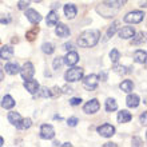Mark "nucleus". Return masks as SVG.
Wrapping results in <instances>:
<instances>
[{
    "instance_id": "1",
    "label": "nucleus",
    "mask_w": 147,
    "mask_h": 147,
    "mask_svg": "<svg viewBox=\"0 0 147 147\" xmlns=\"http://www.w3.org/2000/svg\"><path fill=\"white\" fill-rule=\"evenodd\" d=\"M127 3V0H105L103 3L96 7V11L103 18H111Z\"/></svg>"
},
{
    "instance_id": "2",
    "label": "nucleus",
    "mask_w": 147,
    "mask_h": 147,
    "mask_svg": "<svg viewBox=\"0 0 147 147\" xmlns=\"http://www.w3.org/2000/svg\"><path fill=\"white\" fill-rule=\"evenodd\" d=\"M100 39V31L99 30H87L82 32L80 36L78 38V46L83 48H90V47L96 46Z\"/></svg>"
},
{
    "instance_id": "3",
    "label": "nucleus",
    "mask_w": 147,
    "mask_h": 147,
    "mask_svg": "<svg viewBox=\"0 0 147 147\" xmlns=\"http://www.w3.org/2000/svg\"><path fill=\"white\" fill-rule=\"evenodd\" d=\"M83 75H84V70L83 68L72 66V68H70V70L64 74V79L68 83H74V82H78V80H80V79H83Z\"/></svg>"
},
{
    "instance_id": "4",
    "label": "nucleus",
    "mask_w": 147,
    "mask_h": 147,
    "mask_svg": "<svg viewBox=\"0 0 147 147\" xmlns=\"http://www.w3.org/2000/svg\"><path fill=\"white\" fill-rule=\"evenodd\" d=\"M98 84H99V76L95 74H90L83 79V86L88 91H94L98 87Z\"/></svg>"
},
{
    "instance_id": "5",
    "label": "nucleus",
    "mask_w": 147,
    "mask_h": 147,
    "mask_svg": "<svg viewBox=\"0 0 147 147\" xmlns=\"http://www.w3.org/2000/svg\"><path fill=\"white\" fill-rule=\"evenodd\" d=\"M144 19V12L142 11H131L124 16V22L128 24H138Z\"/></svg>"
},
{
    "instance_id": "6",
    "label": "nucleus",
    "mask_w": 147,
    "mask_h": 147,
    "mask_svg": "<svg viewBox=\"0 0 147 147\" xmlns=\"http://www.w3.org/2000/svg\"><path fill=\"white\" fill-rule=\"evenodd\" d=\"M99 109H100V103H99V100H98V99H91V100H88L84 105L83 111H84L86 114L92 115V114H96V112L99 111Z\"/></svg>"
},
{
    "instance_id": "7",
    "label": "nucleus",
    "mask_w": 147,
    "mask_h": 147,
    "mask_svg": "<svg viewBox=\"0 0 147 147\" xmlns=\"http://www.w3.org/2000/svg\"><path fill=\"white\" fill-rule=\"evenodd\" d=\"M98 134L100 136H105V138H111L115 134V127L110 123H105L98 127Z\"/></svg>"
},
{
    "instance_id": "8",
    "label": "nucleus",
    "mask_w": 147,
    "mask_h": 147,
    "mask_svg": "<svg viewBox=\"0 0 147 147\" xmlns=\"http://www.w3.org/2000/svg\"><path fill=\"white\" fill-rule=\"evenodd\" d=\"M20 74H22V78H23L24 80L32 79V78H34V74H35L34 64H32L31 62H27L22 68H20Z\"/></svg>"
},
{
    "instance_id": "9",
    "label": "nucleus",
    "mask_w": 147,
    "mask_h": 147,
    "mask_svg": "<svg viewBox=\"0 0 147 147\" xmlns=\"http://www.w3.org/2000/svg\"><path fill=\"white\" fill-rule=\"evenodd\" d=\"M55 136V128L51 124H42L40 127V138L42 139H52Z\"/></svg>"
},
{
    "instance_id": "10",
    "label": "nucleus",
    "mask_w": 147,
    "mask_h": 147,
    "mask_svg": "<svg viewBox=\"0 0 147 147\" xmlns=\"http://www.w3.org/2000/svg\"><path fill=\"white\" fill-rule=\"evenodd\" d=\"M78 62H79V55H78V52H75V51H68L67 55L63 58V63L70 67L75 66Z\"/></svg>"
},
{
    "instance_id": "11",
    "label": "nucleus",
    "mask_w": 147,
    "mask_h": 147,
    "mask_svg": "<svg viewBox=\"0 0 147 147\" xmlns=\"http://www.w3.org/2000/svg\"><path fill=\"white\" fill-rule=\"evenodd\" d=\"M26 18L30 20V23L32 24H38L40 23V20H42V15L39 13L36 9H32V8H28L27 11H26Z\"/></svg>"
},
{
    "instance_id": "12",
    "label": "nucleus",
    "mask_w": 147,
    "mask_h": 147,
    "mask_svg": "<svg viewBox=\"0 0 147 147\" xmlns=\"http://www.w3.org/2000/svg\"><path fill=\"white\" fill-rule=\"evenodd\" d=\"M23 86H24V88L27 90L30 94H38V91H39V88H40V86H39V83L36 80H34V79H28V80H24V83H23Z\"/></svg>"
},
{
    "instance_id": "13",
    "label": "nucleus",
    "mask_w": 147,
    "mask_h": 147,
    "mask_svg": "<svg viewBox=\"0 0 147 147\" xmlns=\"http://www.w3.org/2000/svg\"><path fill=\"white\" fill-rule=\"evenodd\" d=\"M55 34L59 36V38H68L71 34L70 28L67 27L66 24L63 23H59L58 26H56V28H55Z\"/></svg>"
},
{
    "instance_id": "14",
    "label": "nucleus",
    "mask_w": 147,
    "mask_h": 147,
    "mask_svg": "<svg viewBox=\"0 0 147 147\" xmlns=\"http://www.w3.org/2000/svg\"><path fill=\"white\" fill-rule=\"evenodd\" d=\"M4 71L8 75H18L20 72V66L16 62H9L4 66Z\"/></svg>"
},
{
    "instance_id": "15",
    "label": "nucleus",
    "mask_w": 147,
    "mask_h": 147,
    "mask_svg": "<svg viewBox=\"0 0 147 147\" xmlns=\"http://www.w3.org/2000/svg\"><path fill=\"white\" fill-rule=\"evenodd\" d=\"M126 103H127V106L130 107V109H135V107H138L140 103V99L139 96L136 95V94H128V96L126 98Z\"/></svg>"
},
{
    "instance_id": "16",
    "label": "nucleus",
    "mask_w": 147,
    "mask_h": 147,
    "mask_svg": "<svg viewBox=\"0 0 147 147\" xmlns=\"http://www.w3.org/2000/svg\"><path fill=\"white\" fill-rule=\"evenodd\" d=\"M13 56V48L11 46H4L0 50V59L1 60H9Z\"/></svg>"
},
{
    "instance_id": "17",
    "label": "nucleus",
    "mask_w": 147,
    "mask_h": 147,
    "mask_svg": "<svg viewBox=\"0 0 147 147\" xmlns=\"http://www.w3.org/2000/svg\"><path fill=\"white\" fill-rule=\"evenodd\" d=\"M119 38L120 39H131L132 36H134V34H135V30L132 27H130V26H126V27H123L122 30H119Z\"/></svg>"
},
{
    "instance_id": "18",
    "label": "nucleus",
    "mask_w": 147,
    "mask_h": 147,
    "mask_svg": "<svg viewBox=\"0 0 147 147\" xmlns=\"http://www.w3.org/2000/svg\"><path fill=\"white\" fill-rule=\"evenodd\" d=\"M22 119H23V118H22V115H20L19 112L11 111L9 114H8V122H9L12 126H15V127H19Z\"/></svg>"
},
{
    "instance_id": "19",
    "label": "nucleus",
    "mask_w": 147,
    "mask_h": 147,
    "mask_svg": "<svg viewBox=\"0 0 147 147\" xmlns=\"http://www.w3.org/2000/svg\"><path fill=\"white\" fill-rule=\"evenodd\" d=\"M46 22H47V26H50V27H54V26H56L59 22V15H58V12L56 11H52L47 15L46 18Z\"/></svg>"
},
{
    "instance_id": "20",
    "label": "nucleus",
    "mask_w": 147,
    "mask_h": 147,
    "mask_svg": "<svg viewBox=\"0 0 147 147\" xmlns=\"http://www.w3.org/2000/svg\"><path fill=\"white\" fill-rule=\"evenodd\" d=\"M63 9H64V15H66L67 19H74L78 13V9L74 4H66Z\"/></svg>"
},
{
    "instance_id": "21",
    "label": "nucleus",
    "mask_w": 147,
    "mask_h": 147,
    "mask_svg": "<svg viewBox=\"0 0 147 147\" xmlns=\"http://www.w3.org/2000/svg\"><path fill=\"white\" fill-rule=\"evenodd\" d=\"M15 105H16V102L11 95H5V96L3 98V100H1V107L5 110H12L15 107Z\"/></svg>"
},
{
    "instance_id": "22",
    "label": "nucleus",
    "mask_w": 147,
    "mask_h": 147,
    "mask_svg": "<svg viewBox=\"0 0 147 147\" xmlns=\"http://www.w3.org/2000/svg\"><path fill=\"white\" fill-rule=\"evenodd\" d=\"M131 118H132V115L127 110H122V111L118 112V122L119 123H128L131 120Z\"/></svg>"
},
{
    "instance_id": "23",
    "label": "nucleus",
    "mask_w": 147,
    "mask_h": 147,
    "mask_svg": "<svg viewBox=\"0 0 147 147\" xmlns=\"http://www.w3.org/2000/svg\"><path fill=\"white\" fill-rule=\"evenodd\" d=\"M119 88L123 91V92H132V90H134V83H132V80H130V79H126V80H123L122 83L119 84Z\"/></svg>"
},
{
    "instance_id": "24",
    "label": "nucleus",
    "mask_w": 147,
    "mask_h": 147,
    "mask_svg": "<svg viewBox=\"0 0 147 147\" xmlns=\"http://www.w3.org/2000/svg\"><path fill=\"white\" fill-rule=\"evenodd\" d=\"M146 51L143 50H138L134 52V60H135L136 63H139V64H144L146 63Z\"/></svg>"
},
{
    "instance_id": "25",
    "label": "nucleus",
    "mask_w": 147,
    "mask_h": 147,
    "mask_svg": "<svg viewBox=\"0 0 147 147\" xmlns=\"http://www.w3.org/2000/svg\"><path fill=\"white\" fill-rule=\"evenodd\" d=\"M112 70H114V72L119 74V75H127V74L132 72V68H130V67H127V66H120V64H116V63Z\"/></svg>"
},
{
    "instance_id": "26",
    "label": "nucleus",
    "mask_w": 147,
    "mask_h": 147,
    "mask_svg": "<svg viewBox=\"0 0 147 147\" xmlns=\"http://www.w3.org/2000/svg\"><path fill=\"white\" fill-rule=\"evenodd\" d=\"M131 39H132L131 44L138 46V44H142V43L146 40V34H144V32H138V34H134V36H132Z\"/></svg>"
},
{
    "instance_id": "27",
    "label": "nucleus",
    "mask_w": 147,
    "mask_h": 147,
    "mask_svg": "<svg viewBox=\"0 0 147 147\" xmlns=\"http://www.w3.org/2000/svg\"><path fill=\"white\" fill-rule=\"evenodd\" d=\"M118 110V103L114 98H109L107 100H106V111L107 112H114Z\"/></svg>"
},
{
    "instance_id": "28",
    "label": "nucleus",
    "mask_w": 147,
    "mask_h": 147,
    "mask_svg": "<svg viewBox=\"0 0 147 147\" xmlns=\"http://www.w3.org/2000/svg\"><path fill=\"white\" fill-rule=\"evenodd\" d=\"M118 28H119V22L118 20H115L114 23L111 24V27L107 30V34H106V36H107V39H110V38H112V36L115 35V32L118 31Z\"/></svg>"
},
{
    "instance_id": "29",
    "label": "nucleus",
    "mask_w": 147,
    "mask_h": 147,
    "mask_svg": "<svg viewBox=\"0 0 147 147\" xmlns=\"http://www.w3.org/2000/svg\"><path fill=\"white\" fill-rule=\"evenodd\" d=\"M42 51L44 52V54L47 55H51V54H54V51H55V47L52 43H43L42 44Z\"/></svg>"
},
{
    "instance_id": "30",
    "label": "nucleus",
    "mask_w": 147,
    "mask_h": 147,
    "mask_svg": "<svg viewBox=\"0 0 147 147\" xmlns=\"http://www.w3.org/2000/svg\"><path fill=\"white\" fill-rule=\"evenodd\" d=\"M119 59H120V52H119V51L115 50V48H114V50H111V52H110V60L115 64V63L119 62Z\"/></svg>"
},
{
    "instance_id": "31",
    "label": "nucleus",
    "mask_w": 147,
    "mask_h": 147,
    "mask_svg": "<svg viewBox=\"0 0 147 147\" xmlns=\"http://www.w3.org/2000/svg\"><path fill=\"white\" fill-rule=\"evenodd\" d=\"M31 124H32L31 119H30V118H26V119H22V122H20L18 128H20V130H27V128L31 127Z\"/></svg>"
},
{
    "instance_id": "32",
    "label": "nucleus",
    "mask_w": 147,
    "mask_h": 147,
    "mask_svg": "<svg viewBox=\"0 0 147 147\" xmlns=\"http://www.w3.org/2000/svg\"><path fill=\"white\" fill-rule=\"evenodd\" d=\"M62 66H63V58H60V56L55 58L54 62H52V67H54V70L55 71L60 70V68H62Z\"/></svg>"
},
{
    "instance_id": "33",
    "label": "nucleus",
    "mask_w": 147,
    "mask_h": 147,
    "mask_svg": "<svg viewBox=\"0 0 147 147\" xmlns=\"http://www.w3.org/2000/svg\"><path fill=\"white\" fill-rule=\"evenodd\" d=\"M59 95H62V88H60V87L55 86V87H52V88L50 90V96L56 98V96H59Z\"/></svg>"
},
{
    "instance_id": "34",
    "label": "nucleus",
    "mask_w": 147,
    "mask_h": 147,
    "mask_svg": "<svg viewBox=\"0 0 147 147\" xmlns=\"http://www.w3.org/2000/svg\"><path fill=\"white\" fill-rule=\"evenodd\" d=\"M31 4V0H20L18 3V8L22 11H26V8H28V5Z\"/></svg>"
},
{
    "instance_id": "35",
    "label": "nucleus",
    "mask_w": 147,
    "mask_h": 147,
    "mask_svg": "<svg viewBox=\"0 0 147 147\" xmlns=\"http://www.w3.org/2000/svg\"><path fill=\"white\" fill-rule=\"evenodd\" d=\"M38 94L40 95V96H43V98L50 96V88H46V87H43V88H39Z\"/></svg>"
},
{
    "instance_id": "36",
    "label": "nucleus",
    "mask_w": 147,
    "mask_h": 147,
    "mask_svg": "<svg viewBox=\"0 0 147 147\" xmlns=\"http://www.w3.org/2000/svg\"><path fill=\"white\" fill-rule=\"evenodd\" d=\"M78 122H79V119L78 118H75V116H71V118H68L67 119V124L70 126V127H75L78 124Z\"/></svg>"
},
{
    "instance_id": "37",
    "label": "nucleus",
    "mask_w": 147,
    "mask_h": 147,
    "mask_svg": "<svg viewBox=\"0 0 147 147\" xmlns=\"http://www.w3.org/2000/svg\"><path fill=\"white\" fill-rule=\"evenodd\" d=\"M131 142H132V146H143V140L140 138H138V136H134Z\"/></svg>"
},
{
    "instance_id": "38",
    "label": "nucleus",
    "mask_w": 147,
    "mask_h": 147,
    "mask_svg": "<svg viewBox=\"0 0 147 147\" xmlns=\"http://www.w3.org/2000/svg\"><path fill=\"white\" fill-rule=\"evenodd\" d=\"M72 92H74V88L71 86H64L62 88V94H68V95H70V94H72Z\"/></svg>"
},
{
    "instance_id": "39",
    "label": "nucleus",
    "mask_w": 147,
    "mask_h": 147,
    "mask_svg": "<svg viewBox=\"0 0 147 147\" xmlns=\"http://www.w3.org/2000/svg\"><path fill=\"white\" fill-rule=\"evenodd\" d=\"M82 103V98H72L70 100V105L71 106H79Z\"/></svg>"
},
{
    "instance_id": "40",
    "label": "nucleus",
    "mask_w": 147,
    "mask_h": 147,
    "mask_svg": "<svg viewBox=\"0 0 147 147\" xmlns=\"http://www.w3.org/2000/svg\"><path fill=\"white\" fill-rule=\"evenodd\" d=\"M63 48H64V50L66 51H72V43H64V44H63Z\"/></svg>"
},
{
    "instance_id": "41",
    "label": "nucleus",
    "mask_w": 147,
    "mask_h": 147,
    "mask_svg": "<svg viewBox=\"0 0 147 147\" xmlns=\"http://www.w3.org/2000/svg\"><path fill=\"white\" fill-rule=\"evenodd\" d=\"M140 123L143 124V126H146V112H143V114L140 115Z\"/></svg>"
},
{
    "instance_id": "42",
    "label": "nucleus",
    "mask_w": 147,
    "mask_h": 147,
    "mask_svg": "<svg viewBox=\"0 0 147 147\" xmlns=\"http://www.w3.org/2000/svg\"><path fill=\"white\" fill-rule=\"evenodd\" d=\"M9 22H11V19H9V18H7V19L1 18V19H0V23H3V24H7V23H9Z\"/></svg>"
},
{
    "instance_id": "43",
    "label": "nucleus",
    "mask_w": 147,
    "mask_h": 147,
    "mask_svg": "<svg viewBox=\"0 0 147 147\" xmlns=\"http://www.w3.org/2000/svg\"><path fill=\"white\" fill-rule=\"evenodd\" d=\"M3 79H4V71H3V68L0 67V82L3 80Z\"/></svg>"
},
{
    "instance_id": "44",
    "label": "nucleus",
    "mask_w": 147,
    "mask_h": 147,
    "mask_svg": "<svg viewBox=\"0 0 147 147\" xmlns=\"http://www.w3.org/2000/svg\"><path fill=\"white\" fill-rule=\"evenodd\" d=\"M109 146H116V143H105V147H109Z\"/></svg>"
},
{
    "instance_id": "45",
    "label": "nucleus",
    "mask_w": 147,
    "mask_h": 147,
    "mask_svg": "<svg viewBox=\"0 0 147 147\" xmlns=\"http://www.w3.org/2000/svg\"><path fill=\"white\" fill-rule=\"evenodd\" d=\"M52 144H54V146H60V143H59L58 140H54V142H52Z\"/></svg>"
},
{
    "instance_id": "46",
    "label": "nucleus",
    "mask_w": 147,
    "mask_h": 147,
    "mask_svg": "<svg viewBox=\"0 0 147 147\" xmlns=\"http://www.w3.org/2000/svg\"><path fill=\"white\" fill-rule=\"evenodd\" d=\"M3 144H4V139L0 136V146H3Z\"/></svg>"
},
{
    "instance_id": "47",
    "label": "nucleus",
    "mask_w": 147,
    "mask_h": 147,
    "mask_svg": "<svg viewBox=\"0 0 147 147\" xmlns=\"http://www.w3.org/2000/svg\"><path fill=\"white\" fill-rule=\"evenodd\" d=\"M36 1H40V0H36Z\"/></svg>"
}]
</instances>
